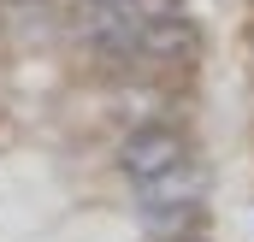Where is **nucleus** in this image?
Returning a JSON list of instances; mask_svg holds the SVG:
<instances>
[{"mask_svg": "<svg viewBox=\"0 0 254 242\" xmlns=\"http://www.w3.org/2000/svg\"><path fill=\"white\" fill-rule=\"evenodd\" d=\"M119 166H125V178H136V183L172 178V172L184 166V136H178L172 124H142V130H130V136H125Z\"/></svg>", "mask_w": 254, "mask_h": 242, "instance_id": "obj_1", "label": "nucleus"}, {"mask_svg": "<svg viewBox=\"0 0 254 242\" xmlns=\"http://www.w3.org/2000/svg\"><path fill=\"white\" fill-rule=\"evenodd\" d=\"M195 48H201L195 24L184 12H172V18H148V24H142V48H136V54L166 60V65H184V60H195Z\"/></svg>", "mask_w": 254, "mask_h": 242, "instance_id": "obj_2", "label": "nucleus"}, {"mask_svg": "<svg viewBox=\"0 0 254 242\" xmlns=\"http://www.w3.org/2000/svg\"><path fill=\"white\" fill-rule=\"evenodd\" d=\"M148 195H142V219L154 225V231H184L195 219V195L190 189H172L166 178H154V183H142Z\"/></svg>", "mask_w": 254, "mask_h": 242, "instance_id": "obj_3", "label": "nucleus"}, {"mask_svg": "<svg viewBox=\"0 0 254 242\" xmlns=\"http://www.w3.org/2000/svg\"><path fill=\"white\" fill-rule=\"evenodd\" d=\"M130 6L142 12V24H148V18H172V12H178V0H130Z\"/></svg>", "mask_w": 254, "mask_h": 242, "instance_id": "obj_4", "label": "nucleus"}, {"mask_svg": "<svg viewBox=\"0 0 254 242\" xmlns=\"http://www.w3.org/2000/svg\"><path fill=\"white\" fill-rule=\"evenodd\" d=\"M83 6H130V0H83Z\"/></svg>", "mask_w": 254, "mask_h": 242, "instance_id": "obj_5", "label": "nucleus"}, {"mask_svg": "<svg viewBox=\"0 0 254 242\" xmlns=\"http://www.w3.org/2000/svg\"><path fill=\"white\" fill-rule=\"evenodd\" d=\"M6 6H42V0H6Z\"/></svg>", "mask_w": 254, "mask_h": 242, "instance_id": "obj_6", "label": "nucleus"}]
</instances>
